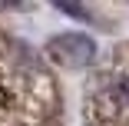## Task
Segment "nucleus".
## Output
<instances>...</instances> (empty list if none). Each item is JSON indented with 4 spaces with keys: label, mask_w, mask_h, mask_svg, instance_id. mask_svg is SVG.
<instances>
[{
    "label": "nucleus",
    "mask_w": 129,
    "mask_h": 126,
    "mask_svg": "<svg viewBox=\"0 0 129 126\" xmlns=\"http://www.w3.org/2000/svg\"><path fill=\"white\" fill-rule=\"evenodd\" d=\"M0 126H60V90L37 50L0 27Z\"/></svg>",
    "instance_id": "f257e3e1"
},
{
    "label": "nucleus",
    "mask_w": 129,
    "mask_h": 126,
    "mask_svg": "<svg viewBox=\"0 0 129 126\" xmlns=\"http://www.w3.org/2000/svg\"><path fill=\"white\" fill-rule=\"evenodd\" d=\"M43 53H46V60H53V63H60L66 70H83V66H89L96 60V40L86 37V33H76V30L56 33V37L46 40Z\"/></svg>",
    "instance_id": "f03ea898"
}]
</instances>
